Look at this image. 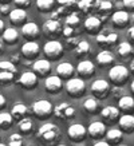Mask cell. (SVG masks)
<instances>
[{"instance_id":"6da1fadb","label":"cell","mask_w":134,"mask_h":146,"mask_svg":"<svg viewBox=\"0 0 134 146\" xmlns=\"http://www.w3.org/2000/svg\"><path fill=\"white\" fill-rule=\"evenodd\" d=\"M36 137L46 145H55L60 139V130L56 125L44 123L42 125L36 133Z\"/></svg>"},{"instance_id":"e575fe53","label":"cell","mask_w":134,"mask_h":146,"mask_svg":"<svg viewBox=\"0 0 134 146\" xmlns=\"http://www.w3.org/2000/svg\"><path fill=\"white\" fill-rule=\"evenodd\" d=\"M83 109H85L87 113L90 114H95L99 109V105H98V101L95 98H86L85 102H83Z\"/></svg>"},{"instance_id":"db71d44e","label":"cell","mask_w":134,"mask_h":146,"mask_svg":"<svg viewBox=\"0 0 134 146\" xmlns=\"http://www.w3.org/2000/svg\"><path fill=\"white\" fill-rule=\"evenodd\" d=\"M130 71H131V72L134 74V59L131 60V62H130Z\"/></svg>"},{"instance_id":"e0dca14e","label":"cell","mask_w":134,"mask_h":146,"mask_svg":"<svg viewBox=\"0 0 134 146\" xmlns=\"http://www.w3.org/2000/svg\"><path fill=\"white\" fill-rule=\"evenodd\" d=\"M58 1V9L52 13L54 16H63V15H68V13H71V11L76 7V0H56Z\"/></svg>"},{"instance_id":"d6a6232c","label":"cell","mask_w":134,"mask_h":146,"mask_svg":"<svg viewBox=\"0 0 134 146\" xmlns=\"http://www.w3.org/2000/svg\"><path fill=\"white\" fill-rule=\"evenodd\" d=\"M64 26L67 27H72V28H76V30H82L80 28V18L76 12H71L66 16V20H64Z\"/></svg>"},{"instance_id":"8d00e7d4","label":"cell","mask_w":134,"mask_h":146,"mask_svg":"<svg viewBox=\"0 0 134 146\" xmlns=\"http://www.w3.org/2000/svg\"><path fill=\"white\" fill-rule=\"evenodd\" d=\"M12 121L9 113H0V130H8L12 126Z\"/></svg>"},{"instance_id":"6125c7cd","label":"cell","mask_w":134,"mask_h":146,"mask_svg":"<svg viewBox=\"0 0 134 146\" xmlns=\"http://www.w3.org/2000/svg\"><path fill=\"white\" fill-rule=\"evenodd\" d=\"M123 146H126V145H123Z\"/></svg>"},{"instance_id":"484cf974","label":"cell","mask_w":134,"mask_h":146,"mask_svg":"<svg viewBox=\"0 0 134 146\" xmlns=\"http://www.w3.org/2000/svg\"><path fill=\"white\" fill-rule=\"evenodd\" d=\"M105 137H106V142L110 146L118 145V143H121L122 138H123V133L119 129H110V130H106Z\"/></svg>"},{"instance_id":"6f0895ef","label":"cell","mask_w":134,"mask_h":146,"mask_svg":"<svg viewBox=\"0 0 134 146\" xmlns=\"http://www.w3.org/2000/svg\"><path fill=\"white\" fill-rule=\"evenodd\" d=\"M9 0H0V3H8Z\"/></svg>"},{"instance_id":"277c9868","label":"cell","mask_w":134,"mask_h":146,"mask_svg":"<svg viewBox=\"0 0 134 146\" xmlns=\"http://www.w3.org/2000/svg\"><path fill=\"white\" fill-rule=\"evenodd\" d=\"M63 30V23L60 20V18L51 15V18H48L43 23L42 31L46 36H58L59 34H62Z\"/></svg>"},{"instance_id":"836d02e7","label":"cell","mask_w":134,"mask_h":146,"mask_svg":"<svg viewBox=\"0 0 134 146\" xmlns=\"http://www.w3.org/2000/svg\"><path fill=\"white\" fill-rule=\"evenodd\" d=\"M90 43L89 42H86V40H79V43L75 46V48H74V52H75L76 56H85L87 54L90 52Z\"/></svg>"},{"instance_id":"11a10c76","label":"cell","mask_w":134,"mask_h":146,"mask_svg":"<svg viewBox=\"0 0 134 146\" xmlns=\"http://www.w3.org/2000/svg\"><path fill=\"white\" fill-rule=\"evenodd\" d=\"M130 89H131V91H133V94H134V80L131 82V84H130Z\"/></svg>"},{"instance_id":"bcb514c9","label":"cell","mask_w":134,"mask_h":146,"mask_svg":"<svg viewBox=\"0 0 134 146\" xmlns=\"http://www.w3.org/2000/svg\"><path fill=\"white\" fill-rule=\"evenodd\" d=\"M123 5H125L126 9L134 11V0H123Z\"/></svg>"},{"instance_id":"4dcf8cb0","label":"cell","mask_w":134,"mask_h":146,"mask_svg":"<svg viewBox=\"0 0 134 146\" xmlns=\"http://www.w3.org/2000/svg\"><path fill=\"white\" fill-rule=\"evenodd\" d=\"M117 54L121 58H129L133 55V46L129 42H122L117 46Z\"/></svg>"},{"instance_id":"3957f363","label":"cell","mask_w":134,"mask_h":146,"mask_svg":"<svg viewBox=\"0 0 134 146\" xmlns=\"http://www.w3.org/2000/svg\"><path fill=\"white\" fill-rule=\"evenodd\" d=\"M130 71L122 64H115L109 70V78L115 86H122L129 79Z\"/></svg>"},{"instance_id":"816d5d0a","label":"cell","mask_w":134,"mask_h":146,"mask_svg":"<svg viewBox=\"0 0 134 146\" xmlns=\"http://www.w3.org/2000/svg\"><path fill=\"white\" fill-rule=\"evenodd\" d=\"M9 62L13 63V64H15V63H18L19 62V56H18V55H16V56H15V55H13V56H11V58H9Z\"/></svg>"},{"instance_id":"cb8c5ba5","label":"cell","mask_w":134,"mask_h":146,"mask_svg":"<svg viewBox=\"0 0 134 146\" xmlns=\"http://www.w3.org/2000/svg\"><path fill=\"white\" fill-rule=\"evenodd\" d=\"M101 115H102V118L106 122H115L121 117L119 109L115 106H106L105 109L101 110Z\"/></svg>"},{"instance_id":"ab89813d","label":"cell","mask_w":134,"mask_h":146,"mask_svg":"<svg viewBox=\"0 0 134 146\" xmlns=\"http://www.w3.org/2000/svg\"><path fill=\"white\" fill-rule=\"evenodd\" d=\"M82 31V30H76V28H72V27H67V26H63V30H62V35L64 38H74V36H78V34Z\"/></svg>"},{"instance_id":"94428289","label":"cell","mask_w":134,"mask_h":146,"mask_svg":"<svg viewBox=\"0 0 134 146\" xmlns=\"http://www.w3.org/2000/svg\"><path fill=\"white\" fill-rule=\"evenodd\" d=\"M131 20H133V23H134V13H133V16H131Z\"/></svg>"},{"instance_id":"4fadbf2b","label":"cell","mask_w":134,"mask_h":146,"mask_svg":"<svg viewBox=\"0 0 134 146\" xmlns=\"http://www.w3.org/2000/svg\"><path fill=\"white\" fill-rule=\"evenodd\" d=\"M20 52H22V55L24 58H27V59H35L40 52L39 43H36V42H34V40L26 42V43L22 46Z\"/></svg>"},{"instance_id":"ac0fdd59","label":"cell","mask_w":134,"mask_h":146,"mask_svg":"<svg viewBox=\"0 0 134 146\" xmlns=\"http://www.w3.org/2000/svg\"><path fill=\"white\" fill-rule=\"evenodd\" d=\"M87 133L93 139H101L106 134V126L103 122H99V121L91 122L90 126L87 127Z\"/></svg>"},{"instance_id":"52a82bcc","label":"cell","mask_w":134,"mask_h":146,"mask_svg":"<svg viewBox=\"0 0 134 146\" xmlns=\"http://www.w3.org/2000/svg\"><path fill=\"white\" fill-rule=\"evenodd\" d=\"M67 94L72 98H80L86 91V83L82 78H71L66 83Z\"/></svg>"},{"instance_id":"5b68a950","label":"cell","mask_w":134,"mask_h":146,"mask_svg":"<svg viewBox=\"0 0 134 146\" xmlns=\"http://www.w3.org/2000/svg\"><path fill=\"white\" fill-rule=\"evenodd\" d=\"M32 113L36 118L39 119H46L48 118L50 115L52 114L54 106L51 105L50 101H46V99H39V101H35L32 103Z\"/></svg>"},{"instance_id":"74e56055","label":"cell","mask_w":134,"mask_h":146,"mask_svg":"<svg viewBox=\"0 0 134 146\" xmlns=\"http://www.w3.org/2000/svg\"><path fill=\"white\" fill-rule=\"evenodd\" d=\"M76 7L83 13H90L94 11V0H79L76 1Z\"/></svg>"},{"instance_id":"f6af8a7d","label":"cell","mask_w":134,"mask_h":146,"mask_svg":"<svg viewBox=\"0 0 134 146\" xmlns=\"http://www.w3.org/2000/svg\"><path fill=\"white\" fill-rule=\"evenodd\" d=\"M66 43H67V46H70V47H72V48H75V46L79 43V39H78L76 36H74V38H67Z\"/></svg>"},{"instance_id":"9a60e30c","label":"cell","mask_w":134,"mask_h":146,"mask_svg":"<svg viewBox=\"0 0 134 146\" xmlns=\"http://www.w3.org/2000/svg\"><path fill=\"white\" fill-rule=\"evenodd\" d=\"M32 70L36 74V76L46 78L51 72V63L47 59H39L32 63Z\"/></svg>"},{"instance_id":"7c38bea8","label":"cell","mask_w":134,"mask_h":146,"mask_svg":"<svg viewBox=\"0 0 134 146\" xmlns=\"http://www.w3.org/2000/svg\"><path fill=\"white\" fill-rule=\"evenodd\" d=\"M67 134L72 142H82L87 135V129L80 123H74L67 129Z\"/></svg>"},{"instance_id":"9c48e42d","label":"cell","mask_w":134,"mask_h":146,"mask_svg":"<svg viewBox=\"0 0 134 146\" xmlns=\"http://www.w3.org/2000/svg\"><path fill=\"white\" fill-rule=\"evenodd\" d=\"M52 113L55 114L56 118L62 121H68L74 118V115H75V109L70 105V103H67V102H62V103H58L56 106L54 107Z\"/></svg>"},{"instance_id":"7402d4cb","label":"cell","mask_w":134,"mask_h":146,"mask_svg":"<svg viewBox=\"0 0 134 146\" xmlns=\"http://www.w3.org/2000/svg\"><path fill=\"white\" fill-rule=\"evenodd\" d=\"M9 22L12 23L13 26H23L27 20V12L26 9L22 8H15L8 13Z\"/></svg>"},{"instance_id":"b9f144b4","label":"cell","mask_w":134,"mask_h":146,"mask_svg":"<svg viewBox=\"0 0 134 146\" xmlns=\"http://www.w3.org/2000/svg\"><path fill=\"white\" fill-rule=\"evenodd\" d=\"M15 75L16 74H13V72H9V71H0V82L1 83H9V82H12L15 79Z\"/></svg>"},{"instance_id":"7a4b0ae2","label":"cell","mask_w":134,"mask_h":146,"mask_svg":"<svg viewBox=\"0 0 134 146\" xmlns=\"http://www.w3.org/2000/svg\"><path fill=\"white\" fill-rule=\"evenodd\" d=\"M115 8V0H94V11L98 13L101 22H105L113 15Z\"/></svg>"},{"instance_id":"5bb4252c","label":"cell","mask_w":134,"mask_h":146,"mask_svg":"<svg viewBox=\"0 0 134 146\" xmlns=\"http://www.w3.org/2000/svg\"><path fill=\"white\" fill-rule=\"evenodd\" d=\"M83 28L85 31L90 35H97L101 30H102V22L99 20L98 16H89L83 23Z\"/></svg>"},{"instance_id":"f5cc1de1","label":"cell","mask_w":134,"mask_h":146,"mask_svg":"<svg viewBox=\"0 0 134 146\" xmlns=\"http://www.w3.org/2000/svg\"><path fill=\"white\" fill-rule=\"evenodd\" d=\"M3 31H4V23L3 20H0V34H3Z\"/></svg>"},{"instance_id":"c3c4849f","label":"cell","mask_w":134,"mask_h":146,"mask_svg":"<svg viewBox=\"0 0 134 146\" xmlns=\"http://www.w3.org/2000/svg\"><path fill=\"white\" fill-rule=\"evenodd\" d=\"M0 12L3 13V15H4V13H9V12H11V9H9L8 4H4V5H1V7H0Z\"/></svg>"},{"instance_id":"7dc6e473","label":"cell","mask_w":134,"mask_h":146,"mask_svg":"<svg viewBox=\"0 0 134 146\" xmlns=\"http://www.w3.org/2000/svg\"><path fill=\"white\" fill-rule=\"evenodd\" d=\"M127 36H129L130 42H131V43H134V26L129 28V31H127Z\"/></svg>"},{"instance_id":"d590c367","label":"cell","mask_w":134,"mask_h":146,"mask_svg":"<svg viewBox=\"0 0 134 146\" xmlns=\"http://www.w3.org/2000/svg\"><path fill=\"white\" fill-rule=\"evenodd\" d=\"M55 5V0H36V8L40 12H51Z\"/></svg>"},{"instance_id":"4316f807","label":"cell","mask_w":134,"mask_h":146,"mask_svg":"<svg viewBox=\"0 0 134 146\" xmlns=\"http://www.w3.org/2000/svg\"><path fill=\"white\" fill-rule=\"evenodd\" d=\"M28 113V107L22 103V102H16L15 105L12 106L11 109V117H12V119H23V118H26V114Z\"/></svg>"},{"instance_id":"d6986e66","label":"cell","mask_w":134,"mask_h":146,"mask_svg":"<svg viewBox=\"0 0 134 146\" xmlns=\"http://www.w3.org/2000/svg\"><path fill=\"white\" fill-rule=\"evenodd\" d=\"M63 87L62 79L58 75H51L48 78H46L44 80V89L48 91L50 94H56L59 93Z\"/></svg>"},{"instance_id":"ee69618b","label":"cell","mask_w":134,"mask_h":146,"mask_svg":"<svg viewBox=\"0 0 134 146\" xmlns=\"http://www.w3.org/2000/svg\"><path fill=\"white\" fill-rule=\"evenodd\" d=\"M113 93V97L117 98V99H119L121 97H123V90L121 86H115V87H113V90H110Z\"/></svg>"},{"instance_id":"83f0119b","label":"cell","mask_w":134,"mask_h":146,"mask_svg":"<svg viewBox=\"0 0 134 146\" xmlns=\"http://www.w3.org/2000/svg\"><path fill=\"white\" fill-rule=\"evenodd\" d=\"M74 71H75L74 66L68 62L59 63L58 66H56V74H58V76L60 79H62V78H66V79L67 78H71L72 74H74Z\"/></svg>"},{"instance_id":"7bdbcfd3","label":"cell","mask_w":134,"mask_h":146,"mask_svg":"<svg viewBox=\"0 0 134 146\" xmlns=\"http://www.w3.org/2000/svg\"><path fill=\"white\" fill-rule=\"evenodd\" d=\"M15 5L18 8H22V9H26L31 5V0H13Z\"/></svg>"},{"instance_id":"1f68e13d","label":"cell","mask_w":134,"mask_h":146,"mask_svg":"<svg viewBox=\"0 0 134 146\" xmlns=\"http://www.w3.org/2000/svg\"><path fill=\"white\" fill-rule=\"evenodd\" d=\"M19 131L22 134H24V135H28V134L32 133V130H34V123H32V121L30 119V118H23V119L19 121Z\"/></svg>"},{"instance_id":"2e32d148","label":"cell","mask_w":134,"mask_h":146,"mask_svg":"<svg viewBox=\"0 0 134 146\" xmlns=\"http://www.w3.org/2000/svg\"><path fill=\"white\" fill-rule=\"evenodd\" d=\"M111 22L115 28H125V27H127V24L130 22V15L123 9L115 11L111 15Z\"/></svg>"},{"instance_id":"44dd1931","label":"cell","mask_w":134,"mask_h":146,"mask_svg":"<svg viewBox=\"0 0 134 146\" xmlns=\"http://www.w3.org/2000/svg\"><path fill=\"white\" fill-rule=\"evenodd\" d=\"M76 72L83 78H89L95 72V64L91 60H82L76 66Z\"/></svg>"},{"instance_id":"8992f818","label":"cell","mask_w":134,"mask_h":146,"mask_svg":"<svg viewBox=\"0 0 134 146\" xmlns=\"http://www.w3.org/2000/svg\"><path fill=\"white\" fill-rule=\"evenodd\" d=\"M97 44L103 47V48H107V47H111L118 42V34L109 28H102L101 31L97 34Z\"/></svg>"},{"instance_id":"f546056e","label":"cell","mask_w":134,"mask_h":146,"mask_svg":"<svg viewBox=\"0 0 134 146\" xmlns=\"http://www.w3.org/2000/svg\"><path fill=\"white\" fill-rule=\"evenodd\" d=\"M3 42L7 44H15L19 42V32L16 28H5L3 31Z\"/></svg>"},{"instance_id":"681fc988","label":"cell","mask_w":134,"mask_h":146,"mask_svg":"<svg viewBox=\"0 0 134 146\" xmlns=\"http://www.w3.org/2000/svg\"><path fill=\"white\" fill-rule=\"evenodd\" d=\"M4 106H5V98L3 97L1 94H0V110H1V109H3Z\"/></svg>"},{"instance_id":"603a6c76","label":"cell","mask_w":134,"mask_h":146,"mask_svg":"<svg viewBox=\"0 0 134 146\" xmlns=\"http://www.w3.org/2000/svg\"><path fill=\"white\" fill-rule=\"evenodd\" d=\"M40 28L38 27V24L34 22L24 23L22 26V35L27 39H35L36 36H39Z\"/></svg>"},{"instance_id":"f1b7e54d","label":"cell","mask_w":134,"mask_h":146,"mask_svg":"<svg viewBox=\"0 0 134 146\" xmlns=\"http://www.w3.org/2000/svg\"><path fill=\"white\" fill-rule=\"evenodd\" d=\"M97 63H98L99 66H110V64H113V62H114V55H113L111 51H109V50H102L101 52L97 55Z\"/></svg>"},{"instance_id":"f35d334b","label":"cell","mask_w":134,"mask_h":146,"mask_svg":"<svg viewBox=\"0 0 134 146\" xmlns=\"http://www.w3.org/2000/svg\"><path fill=\"white\" fill-rule=\"evenodd\" d=\"M24 143V139H23V135L19 133H13L9 135L8 138V145L7 146H23Z\"/></svg>"},{"instance_id":"680465c9","label":"cell","mask_w":134,"mask_h":146,"mask_svg":"<svg viewBox=\"0 0 134 146\" xmlns=\"http://www.w3.org/2000/svg\"><path fill=\"white\" fill-rule=\"evenodd\" d=\"M55 146H66V145H63V143H56Z\"/></svg>"},{"instance_id":"91938a15","label":"cell","mask_w":134,"mask_h":146,"mask_svg":"<svg viewBox=\"0 0 134 146\" xmlns=\"http://www.w3.org/2000/svg\"><path fill=\"white\" fill-rule=\"evenodd\" d=\"M0 146H7V145H5V143H1V142H0Z\"/></svg>"},{"instance_id":"f907efd6","label":"cell","mask_w":134,"mask_h":146,"mask_svg":"<svg viewBox=\"0 0 134 146\" xmlns=\"http://www.w3.org/2000/svg\"><path fill=\"white\" fill-rule=\"evenodd\" d=\"M94 146H110V145H109L106 141H98V142H95Z\"/></svg>"},{"instance_id":"8fae6325","label":"cell","mask_w":134,"mask_h":146,"mask_svg":"<svg viewBox=\"0 0 134 146\" xmlns=\"http://www.w3.org/2000/svg\"><path fill=\"white\" fill-rule=\"evenodd\" d=\"M18 84L26 90H32L38 86V76L34 71H26L18 79Z\"/></svg>"},{"instance_id":"30bf717a","label":"cell","mask_w":134,"mask_h":146,"mask_svg":"<svg viewBox=\"0 0 134 146\" xmlns=\"http://www.w3.org/2000/svg\"><path fill=\"white\" fill-rule=\"evenodd\" d=\"M110 83L105 79H97L94 80L93 84H91V93L95 98H98V99H105V98L109 95L110 93Z\"/></svg>"},{"instance_id":"ba28073f","label":"cell","mask_w":134,"mask_h":146,"mask_svg":"<svg viewBox=\"0 0 134 146\" xmlns=\"http://www.w3.org/2000/svg\"><path fill=\"white\" fill-rule=\"evenodd\" d=\"M43 52L50 60H55V59H59L63 55L64 48H63V44L59 40H50L43 46Z\"/></svg>"},{"instance_id":"d4e9b609","label":"cell","mask_w":134,"mask_h":146,"mask_svg":"<svg viewBox=\"0 0 134 146\" xmlns=\"http://www.w3.org/2000/svg\"><path fill=\"white\" fill-rule=\"evenodd\" d=\"M118 109L126 114H130L134 111V99L130 95H123L118 99Z\"/></svg>"},{"instance_id":"9f6ffc18","label":"cell","mask_w":134,"mask_h":146,"mask_svg":"<svg viewBox=\"0 0 134 146\" xmlns=\"http://www.w3.org/2000/svg\"><path fill=\"white\" fill-rule=\"evenodd\" d=\"M1 50H3V42L0 40V52H1Z\"/></svg>"},{"instance_id":"60d3db41","label":"cell","mask_w":134,"mask_h":146,"mask_svg":"<svg viewBox=\"0 0 134 146\" xmlns=\"http://www.w3.org/2000/svg\"><path fill=\"white\" fill-rule=\"evenodd\" d=\"M0 71H9V72H13V74L18 72L16 66L13 63H11L9 60H1L0 62Z\"/></svg>"},{"instance_id":"ffe728a7","label":"cell","mask_w":134,"mask_h":146,"mask_svg":"<svg viewBox=\"0 0 134 146\" xmlns=\"http://www.w3.org/2000/svg\"><path fill=\"white\" fill-rule=\"evenodd\" d=\"M118 125L119 130L123 133H133L134 131V115L131 114H123L118 118Z\"/></svg>"}]
</instances>
